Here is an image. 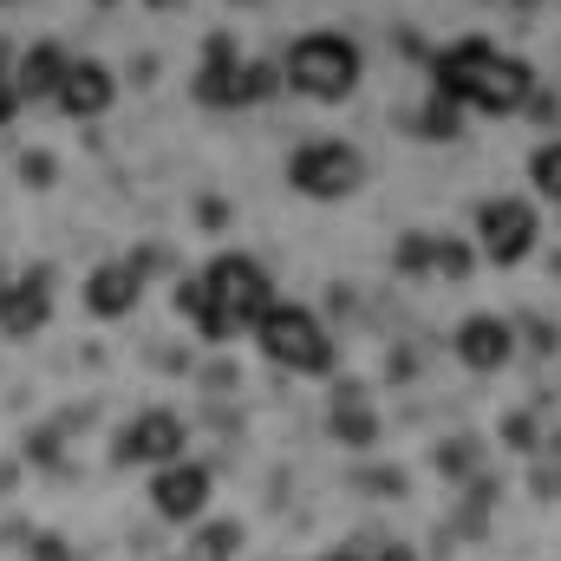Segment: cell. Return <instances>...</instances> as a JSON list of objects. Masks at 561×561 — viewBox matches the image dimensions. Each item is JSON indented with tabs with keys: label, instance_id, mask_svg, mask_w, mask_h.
I'll list each match as a JSON object with an SVG mask.
<instances>
[{
	"label": "cell",
	"instance_id": "cell-1",
	"mask_svg": "<svg viewBox=\"0 0 561 561\" xmlns=\"http://www.w3.org/2000/svg\"><path fill=\"white\" fill-rule=\"evenodd\" d=\"M268 307H275L268 300V275L249 255H222V262H209L203 275L183 287V313H196V327L209 340H229V333L255 327Z\"/></svg>",
	"mask_w": 561,
	"mask_h": 561
},
{
	"label": "cell",
	"instance_id": "cell-2",
	"mask_svg": "<svg viewBox=\"0 0 561 561\" xmlns=\"http://www.w3.org/2000/svg\"><path fill=\"white\" fill-rule=\"evenodd\" d=\"M437 92L444 99H470V105H490V112H510L529 99V66L483 46V39H463L437 59Z\"/></svg>",
	"mask_w": 561,
	"mask_h": 561
},
{
	"label": "cell",
	"instance_id": "cell-3",
	"mask_svg": "<svg viewBox=\"0 0 561 561\" xmlns=\"http://www.w3.org/2000/svg\"><path fill=\"white\" fill-rule=\"evenodd\" d=\"M353 79H359V53H353V39L307 33V39L287 53V85H300L307 99H346Z\"/></svg>",
	"mask_w": 561,
	"mask_h": 561
},
{
	"label": "cell",
	"instance_id": "cell-4",
	"mask_svg": "<svg viewBox=\"0 0 561 561\" xmlns=\"http://www.w3.org/2000/svg\"><path fill=\"white\" fill-rule=\"evenodd\" d=\"M262 346H268V359H280V366H307V373L327 366V333L300 307H268L262 313Z\"/></svg>",
	"mask_w": 561,
	"mask_h": 561
},
{
	"label": "cell",
	"instance_id": "cell-5",
	"mask_svg": "<svg viewBox=\"0 0 561 561\" xmlns=\"http://www.w3.org/2000/svg\"><path fill=\"white\" fill-rule=\"evenodd\" d=\"M287 176H294V190H307V196H346V190L359 183V157H353L346 144H307V150H294Z\"/></svg>",
	"mask_w": 561,
	"mask_h": 561
},
{
	"label": "cell",
	"instance_id": "cell-6",
	"mask_svg": "<svg viewBox=\"0 0 561 561\" xmlns=\"http://www.w3.org/2000/svg\"><path fill=\"white\" fill-rule=\"evenodd\" d=\"M280 72L275 66H242L222 39L209 46V66H203V79H196V92L209 99V105H242V99H255V92H268Z\"/></svg>",
	"mask_w": 561,
	"mask_h": 561
},
{
	"label": "cell",
	"instance_id": "cell-7",
	"mask_svg": "<svg viewBox=\"0 0 561 561\" xmlns=\"http://www.w3.org/2000/svg\"><path fill=\"white\" fill-rule=\"evenodd\" d=\"M477 229H483L490 262H523L529 242H536V216H529L523 203H490V209L477 216Z\"/></svg>",
	"mask_w": 561,
	"mask_h": 561
},
{
	"label": "cell",
	"instance_id": "cell-8",
	"mask_svg": "<svg viewBox=\"0 0 561 561\" xmlns=\"http://www.w3.org/2000/svg\"><path fill=\"white\" fill-rule=\"evenodd\" d=\"M176 450H183V424L170 419V412H144V419L118 437V457H125V463H176Z\"/></svg>",
	"mask_w": 561,
	"mask_h": 561
},
{
	"label": "cell",
	"instance_id": "cell-9",
	"mask_svg": "<svg viewBox=\"0 0 561 561\" xmlns=\"http://www.w3.org/2000/svg\"><path fill=\"white\" fill-rule=\"evenodd\" d=\"M150 496H157V510H163V516H176V523H183V516H196V510L209 503V477H203L196 463H170V470L150 483Z\"/></svg>",
	"mask_w": 561,
	"mask_h": 561
},
{
	"label": "cell",
	"instance_id": "cell-10",
	"mask_svg": "<svg viewBox=\"0 0 561 561\" xmlns=\"http://www.w3.org/2000/svg\"><path fill=\"white\" fill-rule=\"evenodd\" d=\"M59 105H66L72 118L105 112V105H112V72H105V66H92V59L66 66V79H59Z\"/></svg>",
	"mask_w": 561,
	"mask_h": 561
},
{
	"label": "cell",
	"instance_id": "cell-11",
	"mask_svg": "<svg viewBox=\"0 0 561 561\" xmlns=\"http://www.w3.org/2000/svg\"><path fill=\"white\" fill-rule=\"evenodd\" d=\"M457 353H463L477 373H483V366H503V359H510V327H503L496 313H477V320H463Z\"/></svg>",
	"mask_w": 561,
	"mask_h": 561
},
{
	"label": "cell",
	"instance_id": "cell-12",
	"mask_svg": "<svg viewBox=\"0 0 561 561\" xmlns=\"http://www.w3.org/2000/svg\"><path fill=\"white\" fill-rule=\"evenodd\" d=\"M59 79H66V53H59V46H33V53L20 59V72H13L20 99H39V92L59 99Z\"/></svg>",
	"mask_w": 561,
	"mask_h": 561
},
{
	"label": "cell",
	"instance_id": "cell-13",
	"mask_svg": "<svg viewBox=\"0 0 561 561\" xmlns=\"http://www.w3.org/2000/svg\"><path fill=\"white\" fill-rule=\"evenodd\" d=\"M0 320H7V333H33L39 320H46V275H26L7 300H0Z\"/></svg>",
	"mask_w": 561,
	"mask_h": 561
},
{
	"label": "cell",
	"instance_id": "cell-14",
	"mask_svg": "<svg viewBox=\"0 0 561 561\" xmlns=\"http://www.w3.org/2000/svg\"><path fill=\"white\" fill-rule=\"evenodd\" d=\"M138 300V268L131 262H105L99 275H92V307L99 313H125Z\"/></svg>",
	"mask_w": 561,
	"mask_h": 561
},
{
	"label": "cell",
	"instance_id": "cell-15",
	"mask_svg": "<svg viewBox=\"0 0 561 561\" xmlns=\"http://www.w3.org/2000/svg\"><path fill=\"white\" fill-rule=\"evenodd\" d=\"M236 542H242V529H236V523H216V529H203V536H196V561H229Z\"/></svg>",
	"mask_w": 561,
	"mask_h": 561
},
{
	"label": "cell",
	"instance_id": "cell-16",
	"mask_svg": "<svg viewBox=\"0 0 561 561\" xmlns=\"http://www.w3.org/2000/svg\"><path fill=\"white\" fill-rule=\"evenodd\" d=\"M536 183H542L549 196H561V144H549V150H536Z\"/></svg>",
	"mask_w": 561,
	"mask_h": 561
},
{
	"label": "cell",
	"instance_id": "cell-17",
	"mask_svg": "<svg viewBox=\"0 0 561 561\" xmlns=\"http://www.w3.org/2000/svg\"><path fill=\"white\" fill-rule=\"evenodd\" d=\"M333 431H340L346 444H373V419H366V412H340V419H333Z\"/></svg>",
	"mask_w": 561,
	"mask_h": 561
},
{
	"label": "cell",
	"instance_id": "cell-18",
	"mask_svg": "<svg viewBox=\"0 0 561 561\" xmlns=\"http://www.w3.org/2000/svg\"><path fill=\"white\" fill-rule=\"evenodd\" d=\"M13 105H20V85H13V72H7V66H0V118H7V112H13Z\"/></svg>",
	"mask_w": 561,
	"mask_h": 561
},
{
	"label": "cell",
	"instance_id": "cell-19",
	"mask_svg": "<svg viewBox=\"0 0 561 561\" xmlns=\"http://www.w3.org/2000/svg\"><path fill=\"white\" fill-rule=\"evenodd\" d=\"M379 561H412V556H399V549H386V556H379Z\"/></svg>",
	"mask_w": 561,
	"mask_h": 561
},
{
	"label": "cell",
	"instance_id": "cell-20",
	"mask_svg": "<svg viewBox=\"0 0 561 561\" xmlns=\"http://www.w3.org/2000/svg\"><path fill=\"white\" fill-rule=\"evenodd\" d=\"M327 561H359V556H327Z\"/></svg>",
	"mask_w": 561,
	"mask_h": 561
}]
</instances>
